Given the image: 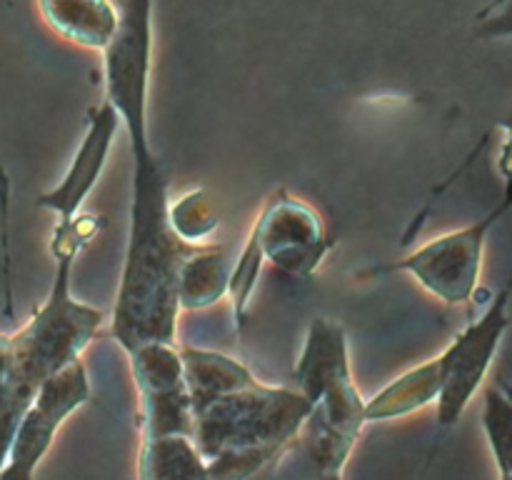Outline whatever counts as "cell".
Wrapping results in <instances>:
<instances>
[{"label": "cell", "instance_id": "obj_1", "mask_svg": "<svg viewBox=\"0 0 512 480\" xmlns=\"http://www.w3.org/2000/svg\"><path fill=\"white\" fill-rule=\"evenodd\" d=\"M118 15V30L103 50L105 93L128 130L135 173L128 250L110 333L130 353L143 343H175L178 268L203 243H185L175 235L168 218V173L150 148L153 0H118Z\"/></svg>", "mask_w": 512, "mask_h": 480}, {"label": "cell", "instance_id": "obj_2", "mask_svg": "<svg viewBox=\"0 0 512 480\" xmlns=\"http://www.w3.org/2000/svg\"><path fill=\"white\" fill-rule=\"evenodd\" d=\"M310 403L298 388L253 378L193 410V440L208 478H255L295 448Z\"/></svg>", "mask_w": 512, "mask_h": 480}, {"label": "cell", "instance_id": "obj_3", "mask_svg": "<svg viewBox=\"0 0 512 480\" xmlns=\"http://www.w3.org/2000/svg\"><path fill=\"white\" fill-rule=\"evenodd\" d=\"M293 378L310 403L295 445H303L318 478H343L345 463L368 423L365 398L350 373L343 325L328 318L310 320Z\"/></svg>", "mask_w": 512, "mask_h": 480}, {"label": "cell", "instance_id": "obj_4", "mask_svg": "<svg viewBox=\"0 0 512 480\" xmlns=\"http://www.w3.org/2000/svg\"><path fill=\"white\" fill-rule=\"evenodd\" d=\"M55 258V278L48 300L15 335H10L15 368L25 383L38 393L40 385L80 360L90 340L103 325V310L85 305L70 293L73 263L78 253H60Z\"/></svg>", "mask_w": 512, "mask_h": 480}, {"label": "cell", "instance_id": "obj_5", "mask_svg": "<svg viewBox=\"0 0 512 480\" xmlns=\"http://www.w3.org/2000/svg\"><path fill=\"white\" fill-rule=\"evenodd\" d=\"M503 173L508 178L505 195L485 218L463 230L440 235V238L430 240L423 248L410 253L408 258L385 265V268H373L365 275H383L395 273V270L410 273L428 293H433L443 303H470L480 280L485 238H488L490 228L512 208V168L503 170Z\"/></svg>", "mask_w": 512, "mask_h": 480}, {"label": "cell", "instance_id": "obj_6", "mask_svg": "<svg viewBox=\"0 0 512 480\" xmlns=\"http://www.w3.org/2000/svg\"><path fill=\"white\" fill-rule=\"evenodd\" d=\"M512 298V278L495 295L490 308L468 325L443 353L438 355L443 388L438 395V423L450 428L460 420L463 410L473 400L475 390L483 385L485 373L493 363L503 333L508 330V305Z\"/></svg>", "mask_w": 512, "mask_h": 480}, {"label": "cell", "instance_id": "obj_7", "mask_svg": "<svg viewBox=\"0 0 512 480\" xmlns=\"http://www.w3.org/2000/svg\"><path fill=\"white\" fill-rule=\"evenodd\" d=\"M88 400L90 383L83 360H75V363L65 365L63 370L50 375L20 418L13 443H10L8 460L0 470V480L33 478L38 463L53 445L60 425Z\"/></svg>", "mask_w": 512, "mask_h": 480}, {"label": "cell", "instance_id": "obj_8", "mask_svg": "<svg viewBox=\"0 0 512 480\" xmlns=\"http://www.w3.org/2000/svg\"><path fill=\"white\" fill-rule=\"evenodd\" d=\"M253 230L265 260L293 278H310L333 250L318 210L285 188L270 195Z\"/></svg>", "mask_w": 512, "mask_h": 480}, {"label": "cell", "instance_id": "obj_9", "mask_svg": "<svg viewBox=\"0 0 512 480\" xmlns=\"http://www.w3.org/2000/svg\"><path fill=\"white\" fill-rule=\"evenodd\" d=\"M120 125H123V120H120L118 110L110 105L108 98L88 110L83 140H80L78 153L70 160L63 180L53 190H45L35 198V208L50 210V213L58 215V228H55L53 235H68L73 230L80 208H83L88 195L93 193L95 183L103 175Z\"/></svg>", "mask_w": 512, "mask_h": 480}, {"label": "cell", "instance_id": "obj_10", "mask_svg": "<svg viewBox=\"0 0 512 480\" xmlns=\"http://www.w3.org/2000/svg\"><path fill=\"white\" fill-rule=\"evenodd\" d=\"M43 20L60 38L105 50L118 30V8L110 0H38Z\"/></svg>", "mask_w": 512, "mask_h": 480}, {"label": "cell", "instance_id": "obj_11", "mask_svg": "<svg viewBox=\"0 0 512 480\" xmlns=\"http://www.w3.org/2000/svg\"><path fill=\"white\" fill-rule=\"evenodd\" d=\"M228 248L215 243H203L180 263L175 293L180 310H203L228 295L230 278Z\"/></svg>", "mask_w": 512, "mask_h": 480}, {"label": "cell", "instance_id": "obj_12", "mask_svg": "<svg viewBox=\"0 0 512 480\" xmlns=\"http://www.w3.org/2000/svg\"><path fill=\"white\" fill-rule=\"evenodd\" d=\"M178 348L193 410L255 378L240 360L218 353V350L195 348V345H178Z\"/></svg>", "mask_w": 512, "mask_h": 480}, {"label": "cell", "instance_id": "obj_13", "mask_svg": "<svg viewBox=\"0 0 512 480\" xmlns=\"http://www.w3.org/2000/svg\"><path fill=\"white\" fill-rule=\"evenodd\" d=\"M440 388H443L440 360L433 358L395 378L375 398L365 400V418H368V423L403 418V415H410L415 410H423L425 405L435 403Z\"/></svg>", "mask_w": 512, "mask_h": 480}, {"label": "cell", "instance_id": "obj_14", "mask_svg": "<svg viewBox=\"0 0 512 480\" xmlns=\"http://www.w3.org/2000/svg\"><path fill=\"white\" fill-rule=\"evenodd\" d=\"M138 475L143 480H203L208 468L190 435H155L140 443Z\"/></svg>", "mask_w": 512, "mask_h": 480}, {"label": "cell", "instance_id": "obj_15", "mask_svg": "<svg viewBox=\"0 0 512 480\" xmlns=\"http://www.w3.org/2000/svg\"><path fill=\"white\" fill-rule=\"evenodd\" d=\"M140 395V435L183 433L193 438V403H190L188 385H175L165 390H148Z\"/></svg>", "mask_w": 512, "mask_h": 480}, {"label": "cell", "instance_id": "obj_16", "mask_svg": "<svg viewBox=\"0 0 512 480\" xmlns=\"http://www.w3.org/2000/svg\"><path fill=\"white\" fill-rule=\"evenodd\" d=\"M33 398L35 390L25 383L23 375L15 368L10 335H0V470L8 460L10 443H13L20 418L33 403Z\"/></svg>", "mask_w": 512, "mask_h": 480}, {"label": "cell", "instance_id": "obj_17", "mask_svg": "<svg viewBox=\"0 0 512 480\" xmlns=\"http://www.w3.org/2000/svg\"><path fill=\"white\" fill-rule=\"evenodd\" d=\"M263 248H260V240L255 235V230L250 228L248 240L240 248L238 258H235L233 268H230L228 278V295L233 300V318L238 333H243L245 323H248V305L250 298H253L255 283H258V275L263 270Z\"/></svg>", "mask_w": 512, "mask_h": 480}, {"label": "cell", "instance_id": "obj_18", "mask_svg": "<svg viewBox=\"0 0 512 480\" xmlns=\"http://www.w3.org/2000/svg\"><path fill=\"white\" fill-rule=\"evenodd\" d=\"M483 428L500 468V478L512 480V398L495 385L485 390Z\"/></svg>", "mask_w": 512, "mask_h": 480}, {"label": "cell", "instance_id": "obj_19", "mask_svg": "<svg viewBox=\"0 0 512 480\" xmlns=\"http://www.w3.org/2000/svg\"><path fill=\"white\" fill-rule=\"evenodd\" d=\"M168 218L175 235L193 245L208 243L210 235L218 228V218H215L213 208H210L205 190H190V193H185L175 203L170 200Z\"/></svg>", "mask_w": 512, "mask_h": 480}, {"label": "cell", "instance_id": "obj_20", "mask_svg": "<svg viewBox=\"0 0 512 480\" xmlns=\"http://www.w3.org/2000/svg\"><path fill=\"white\" fill-rule=\"evenodd\" d=\"M8 198L10 183L0 168V223H3V253H5V315H13V283H10V243H8Z\"/></svg>", "mask_w": 512, "mask_h": 480}, {"label": "cell", "instance_id": "obj_21", "mask_svg": "<svg viewBox=\"0 0 512 480\" xmlns=\"http://www.w3.org/2000/svg\"><path fill=\"white\" fill-rule=\"evenodd\" d=\"M505 10L498 15H485L483 25L478 28L480 38H495V35H512V0H505Z\"/></svg>", "mask_w": 512, "mask_h": 480}, {"label": "cell", "instance_id": "obj_22", "mask_svg": "<svg viewBox=\"0 0 512 480\" xmlns=\"http://www.w3.org/2000/svg\"><path fill=\"white\" fill-rule=\"evenodd\" d=\"M503 3H505V0H493V3H490L488 8L480 10V13H478V20H480V18H485V15H488V13H493V10H495V8H500V5H503Z\"/></svg>", "mask_w": 512, "mask_h": 480}]
</instances>
